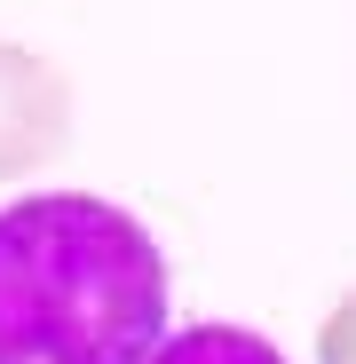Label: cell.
I'll return each mask as SVG.
<instances>
[{"label": "cell", "mask_w": 356, "mask_h": 364, "mask_svg": "<svg viewBox=\"0 0 356 364\" xmlns=\"http://www.w3.org/2000/svg\"><path fill=\"white\" fill-rule=\"evenodd\" d=\"M166 341V254L95 191L0 206V364H151Z\"/></svg>", "instance_id": "cell-1"}, {"label": "cell", "mask_w": 356, "mask_h": 364, "mask_svg": "<svg viewBox=\"0 0 356 364\" xmlns=\"http://www.w3.org/2000/svg\"><path fill=\"white\" fill-rule=\"evenodd\" d=\"M72 143V80L55 55L0 40V191L40 166H55Z\"/></svg>", "instance_id": "cell-2"}, {"label": "cell", "mask_w": 356, "mask_h": 364, "mask_svg": "<svg viewBox=\"0 0 356 364\" xmlns=\"http://www.w3.org/2000/svg\"><path fill=\"white\" fill-rule=\"evenodd\" d=\"M151 364H285V348L254 325H230V317H206V325H183L151 348Z\"/></svg>", "instance_id": "cell-3"}, {"label": "cell", "mask_w": 356, "mask_h": 364, "mask_svg": "<svg viewBox=\"0 0 356 364\" xmlns=\"http://www.w3.org/2000/svg\"><path fill=\"white\" fill-rule=\"evenodd\" d=\"M317 364H356V285L325 309V325H317Z\"/></svg>", "instance_id": "cell-4"}]
</instances>
